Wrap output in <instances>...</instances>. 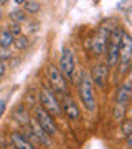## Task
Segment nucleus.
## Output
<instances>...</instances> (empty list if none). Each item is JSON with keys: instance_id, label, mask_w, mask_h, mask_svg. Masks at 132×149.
Masks as SVG:
<instances>
[{"instance_id": "nucleus-1", "label": "nucleus", "mask_w": 132, "mask_h": 149, "mask_svg": "<svg viewBox=\"0 0 132 149\" xmlns=\"http://www.w3.org/2000/svg\"><path fill=\"white\" fill-rule=\"evenodd\" d=\"M122 28H114L111 30L107 47H106V65L107 68H114L119 63V47H121V38H122Z\"/></svg>"}, {"instance_id": "nucleus-2", "label": "nucleus", "mask_w": 132, "mask_h": 149, "mask_svg": "<svg viewBox=\"0 0 132 149\" xmlns=\"http://www.w3.org/2000/svg\"><path fill=\"white\" fill-rule=\"evenodd\" d=\"M79 96L81 101L84 104L88 111H94L96 109V96H94V83L91 80L88 73H81V80H79Z\"/></svg>"}, {"instance_id": "nucleus-3", "label": "nucleus", "mask_w": 132, "mask_h": 149, "mask_svg": "<svg viewBox=\"0 0 132 149\" xmlns=\"http://www.w3.org/2000/svg\"><path fill=\"white\" fill-rule=\"evenodd\" d=\"M59 71L63 73L66 80L73 81L76 76V60L69 47L61 48V56H59Z\"/></svg>"}, {"instance_id": "nucleus-4", "label": "nucleus", "mask_w": 132, "mask_h": 149, "mask_svg": "<svg viewBox=\"0 0 132 149\" xmlns=\"http://www.w3.org/2000/svg\"><path fill=\"white\" fill-rule=\"evenodd\" d=\"M132 61V37L127 32H122L121 47H119V66L121 73H126L129 65Z\"/></svg>"}, {"instance_id": "nucleus-5", "label": "nucleus", "mask_w": 132, "mask_h": 149, "mask_svg": "<svg viewBox=\"0 0 132 149\" xmlns=\"http://www.w3.org/2000/svg\"><path fill=\"white\" fill-rule=\"evenodd\" d=\"M40 103H41V108L43 109H46L50 114H59L61 113V104L59 101L56 100V96H55V91L51 88H46V86H43L41 90H40Z\"/></svg>"}, {"instance_id": "nucleus-6", "label": "nucleus", "mask_w": 132, "mask_h": 149, "mask_svg": "<svg viewBox=\"0 0 132 149\" xmlns=\"http://www.w3.org/2000/svg\"><path fill=\"white\" fill-rule=\"evenodd\" d=\"M46 76H48L50 85H51V90L58 91L61 95H66L68 93V83H66V78L63 76V73L59 71V68H56L55 65H48Z\"/></svg>"}, {"instance_id": "nucleus-7", "label": "nucleus", "mask_w": 132, "mask_h": 149, "mask_svg": "<svg viewBox=\"0 0 132 149\" xmlns=\"http://www.w3.org/2000/svg\"><path fill=\"white\" fill-rule=\"evenodd\" d=\"M33 119H35L50 136H53V134L56 133V123H55L53 116L46 111V109H43L41 106H38V108L33 109Z\"/></svg>"}, {"instance_id": "nucleus-8", "label": "nucleus", "mask_w": 132, "mask_h": 149, "mask_svg": "<svg viewBox=\"0 0 132 149\" xmlns=\"http://www.w3.org/2000/svg\"><path fill=\"white\" fill-rule=\"evenodd\" d=\"M61 109L66 113V116L69 119H73V121H78L79 118H81V111H79V106L76 104L73 98L66 93L63 95V100H61Z\"/></svg>"}, {"instance_id": "nucleus-9", "label": "nucleus", "mask_w": 132, "mask_h": 149, "mask_svg": "<svg viewBox=\"0 0 132 149\" xmlns=\"http://www.w3.org/2000/svg\"><path fill=\"white\" fill-rule=\"evenodd\" d=\"M107 70H109L107 65L101 63V65H97V66H94V68H93V73L89 74L93 83L97 85L99 88H104L106 83H107Z\"/></svg>"}, {"instance_id": "nucleus-10", "label": "nucleus", "mask_w": 132, "mask_h": 149, "mask_svg": "<svg viewBox=\"0 0 132 149\" xmlns=\"http://www.w3.org/2000/svg\"><path fill=\"white\" fill-rule=\"evenodd\" d=\"M107 30V28H106ZM104 28H101L99 33L94 37V40H93V52H94L96 55H101L104 53L106 47H107V40H109V35H111V32H106Z\"/></svg>"}, {"instance_id": "nucleus-11", "label": "nucleus", "mask_w": 132, "mask_h": 149, "mask_svg": "<svg viewBox=\"0 0 132 149\" xmlns=\"http://www.w3.org/2000/svg\"><path fill=\"white\" fill-rule=\"evenodd\" d=\"M30 131L33 133V136L37 138V141L40 144H45V146H50V144H51V138H50V134H48L46 131H45V129H43L37 121H35V119L30 121Z\"/></svg>"}, {"instance_id": "nucleus-12", "label": "nucleus", "mask_w": 132, "mask_h": 149, "mask_svg": "<svg viewBox=\"0 0 132 149\" xmlns=\"http://www.w3.org/2000/svg\"><path fill=\"white\" fill-rule=\"evenodd\" d=\"M132 100V83L131 81H124L119 90H117V103L127 104V101Z\"/></svg>"}, {"instance_id": "nucleus-13", "label": "nucleus", "mask_w": 132, "mask_h": 149, "mask_svg": "<svg viewBox=\"0 0 132 149\" xmlns=\"http://www.w3.org/2000/svg\"><path fill=\"white\" fill-rule=\"evenodd\" d=\"M10 139H12V144H13L15 149H35V146L20 133H12Z\"/></svg>"}, {"instance_id": "nucleus-14", "label": "nucleus", "mask_w": 132, "mask_h": 149, "mask_svg": "<svg viewBox=\"0 0 132 149\" xmlns=\"http://www.w3.org/2000/svg\"><path fill=\"white\" fill-rule=\"evenodd\" d=\"M13 40H15V37L8 30H3L0 33V48H10L13 45Z\"/></svg>"}, {"instance_id": "nucleus-15", "label": "nucleus", "mask_w": 132, "mask_h": 149, "mask_svg": "<svg viewBox=\"0 0 132 149\" xmlns=\"http://www.w3.org/2000/svg\"><path fill=\"white\" fill-rule=\"evenodd\" d=\"M10 20L13 22V23H23V22H26V12L25 10H20V8H15V10L10 12Z\"/></svg>"}, {"instance_id": "nucleus-16", "label": "nucleus", "mask_w": 132, "mask_h": 149, "mask_svg": "<svg viewBox=\"0 0 132 149\" xmlns=\"http://www.w3.org/2000/svg\"><path fill=\"white\" fill-rule=\"evenodd\" d=\"M23 8H25L26 13H37V12H40L41 5L38 2H35V0H26L25 3H23Z\"/></svg>"}, {"instance_id": "nucleus-17", "label": "nucleus", "mask_w": 132, "mask_h": 149, "mask_svg": "<svg viewBox=\"0 0 132 149\" xmlns=\"http://www.w3.org/2000/svg\"><path fill=\"white\" fill-rule=\"evenodd\" d=\"M124 114H126V104L117 103L116 108H114V119H116L117 123H121L122 118H124Z\"/></svg>"}, {"instance_id": "nucleus-18", "label": "nucleus", "mask_w": 132, "mask_h": 149, "mask_svg": "<svg viewBox=\"0 0 132 149\" xmlns=\"http://www.w3.org/2000/svg\"><path fill=\"white\" fill-rule=\"evenodd\" d=\"M13 47H15L17 50H26V47H28V38L23 37V35L17 37L15 40H13Z\"/></svg>"}, {"instance_id": "nucleus-19", "label": "nucleus", "mask_w": 132, "mask_h": 149, "mask_svg": "<svg viewBox=\"0 0 132 149\" xmlns=\"http://www.w3.org/2000/svg\"><path fill=\"white\" fill-rule=\"evenodd\" d=\"M121 131L124 136H129V134L132 133V119H129V121H124L121 126Z\"/></svg>"}, {"instance_id": "nucleus-20", "label": "nucleus", "mask_w": 132, "mask_h": 149, "mask_svg": "<svg viewBox=\"0 0 132 149\" xmlns=\"http://www.w3.org/2000/svg\"><path fill=\"white\" fill-rule=\"evenodd\" d=\"M7 30H8V32L12 33V35H13V37H20V33H21V28H20V25H18V23H13V22H12L10 23V27L7 28Z\"/></svg>"}, {"instance_id": "nucleus-21", "label": "nucleus", "mask_w": 132, "mask_h": 149, "mask_svg": "<svg viewBox=\"0 0 132 149\" xmlns=\"http://www.w3.org/2000/svg\"><path fill=\"white\" fill-rule=\"evenodd\" d=\"M10 48H0V60L2 61H5V60L10 58Z\"/></svg>"}, {"instance_id": "nucleus-22", "label": "nucleus", "mask_w": 132, "mask_h": 149, "mask_svg": "<svg viewBox=\"0 0 132 149\" xmlns=\"http://www.w3.org/2000/svg\"><path fill=\"white\" fill-rule=\"evenodd\" d=\"M5 71H7V65H5V61H2V60H0V78L5 74Z\"/></svg>"}, {"instance_id": "nucleus-23", "label": "nucleus", "mask_w": 132, "mask_h": 149, "mask_svg": "<svg viewBox=\"0 0 132 149\" xmlns=\"http://www.w3.org/2000/svg\"><path fill=\"white\" fill-rule=\"evenodd\" d=\"M126 143H127V146H129V148H132V133L129 134V136H126Z\"/></svg>"}, {"instance_id": "nucleus-24", "label": "nucleus", "mask_w": 132, "mask_h": 149, "mask_svg": "<svg viewBox=\"0 0 132 149\" xmlns=\"http://www.w3.org/2000/svg\"><path fill=\"white\" fill-rule=\"evenodd\" d=\"M3 109H5V101H0V116L3 114Z\"/></svg>"}, {"instance_id": "nucleus-25", "label": "nucleus", "mask_w": 132, "mask_h": 149, "mask_svg": "<svg viewBox=\"0 0 132 149\" xmlns=\"http://www.w3.org/2000/svg\"><path fill=\"white\" fill-rule=\"evenodd\" d=\"M26 0H13V3H17V5H23Z\"/></svg>"}, {"instance_id": "nucleus-26", "label": "nucleus", "mask_w": 132, "mask_h": 149, "mask_svg": "<svg viewBox=\"0 0 132 149\" xmlns=\"http://www.w3.org/2000/svg\"><path fill=\"white\" fill-rule=\"evenodd\" d=\"M132 70V68H131ZM131 83H132V71H131Z\"/></svg>"}, {"instance_id": "nucleus-27", "label": "nucleus", "mask_w": 132, "mask_h": 149, "mask_svg": "<svg viewBox=\"0 0 132 149\" xmlns=\"http://www.w3.org/2000/svg\"><path fill=\"white\" fill-rule=\"evenodd\" d=\"M0 18H2V10H0Z\"/></svg>"}]
</instances>
